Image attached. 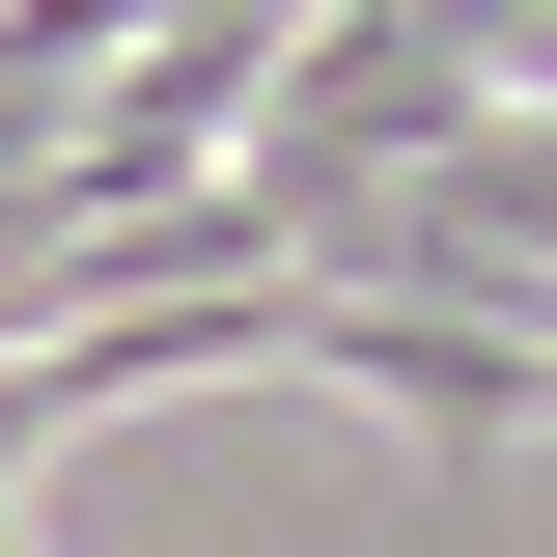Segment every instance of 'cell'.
I'll return each instance as SVG.
<instances>
[{
    "instance_id": "2",
    "label": "cell",
    "mask_w": 557,
    "mask_h": 557,
    "mask_svg": "<svg viewBox=\"0 0 557 557\" xmlns=\"http://www.w3.org/2000/svg\"><path fill=\"white\" fill-rule=\"evenodd\" d=\"M530 335H557V278H530Z\"/></svg>"
},
{
    "instance_id": "1",
    "label": "cell",
    "mask_w": 557,
    "mask_h": 557,
    "mask_svg": "<svg viewBox=\"0 0 557 557\" xmlns=\"http://www.w3.org/2000/svg\"><path fill=\"white\" fill-rule=\"evenodd\" d=\"M278 362H335V391L418 418V446H530V418H557L530 278H278Z\"/></svg>"
}]
</instances>
